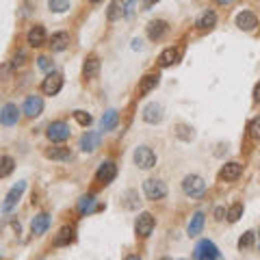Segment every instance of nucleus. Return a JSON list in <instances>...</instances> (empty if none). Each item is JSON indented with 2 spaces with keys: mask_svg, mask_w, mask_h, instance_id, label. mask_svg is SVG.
I'll use <instances>...</instances> for the list:
<instances>
[{
  "mask_svg": "<svg viewBox=\"0 0 260 260\" xmlns=\"http://www.w3.org/2000/svg\"><path fill=\"white\" fill-rule=\"evenodd\" d=\"M250 136H252L254 141H260V117L252 120V124H250Z\"/></svg>",
  "mask_w": 260,
  "mask_h": 260,
  "instance_id": "c9c22d12",
  "label": "nucleus"
},
{
  "mask_svg": "<svg viewBox=\"0 0 260 260\" xmlns=\"http://www.w3.org/2000/svg\"><path fill=\"white\" fill-rule=\"evenodd\" d=\"M37 65H39V70H42V72H46V74H50V72H52V61L48 56H39Z\"/></svg>",
  "mask_w": 260,
  "mask_h": 260,
  "instance_id": "e433bc0d",
  "label": "nucleus"
},
{
  "mask_svg": "<svg viewBox=\"0 0 260 260\" xmlns=\"http://www.w3.org/2000/svg\"><path fill=\"white\" fill-rule=\"evenodd\" d=\"M134 230H136V234L139 236H150L152 234V230H154V217L150 212H141L139 217H136V221H134Z\"/></svg>",
  "mask_w": 260,
  "mask_h": 260,
  "instance_id": "6e6552de",
  "label": "nucleus"
},
{
  "mask_svg": "<svg viewBox=\"0 0 260 260\" xmlns=\"http://www.w3.org/2000/svg\"><path fill=\"white\" fill-rule=\"evenodd\" d=\"M254 238H256V234H254L252 230H250V232H245L243 236L238 238V250H250V247L254 245Z\"/></svg>",
  "mask_w": 260,
  "mask_h": 260,
  "instance_id": "72a5a7b5",
  "label": "nucleus"
},
{
  "mask_svg": "<svg viewBox=\"0 0 260 260\" xmlns=\"http://www.w3.org/2000/svg\"><path fill=\"white\" fill-rule=\"evenodd\" d=\"M117 124H120V115H117V110L108 108L100 120V128H102V132H108V130H115Z\"/></svg>",
  "mask_w": 260,
  "mask_h": 260,
  "instance_id": "aec40b11",
  "label": "nucleus"
},
{
  "mask_svg": "<svg viewBox=\"0 0 260 260\" xmlns=\"http://www.w3.org/2000/svg\"><path fill=\"white\" fill-rule=\"evenodd\" d=\"M143 193H146V198L148 200H162L167 195V186H165V182H160V180H154V178H150L143 182Z\"/></svg>",
  "mask_w": 260,
  "mask_h": 260,
  "instance_id": "7ed1b4c3",
  "label": "nucleus"
},
{
  "mask_svg": "<svg viewBox=\"0 0 260 260\" xmlns=\"http://www.w3.org/2000/svg\"><path fill=\"white\" fill-rule=\"evenodd\" d=\"M124 13H126V2H124V0H113V2L108 4L106 18H108V22H115V20H120Z\"/></svg>",
  "mask_w": 260,
  "mask_h": 260,
  "instance_id": "b1692460",
  "label": "nucleus"
},
{
  "mask_svg": "<svg viewBox=\"0 0 260 260\" xmlns=\"http://www.w3.org/2000/svg\"><path fill=\"white\" fill-rule=\"evenodd\" d=\"M141 0H128L126 2V13H124V18H132L134 11H136V4H139Z\"/></svg>",
  "mask_w": 260,
  "mask_h": 260,
  "instance_id": "4c0bfd02",
  "label": "nucleus"
},
{
  "mask_svg": "<svg viewBox=\"0 0 260 260\" xmlns=\"http://www.w3.org/2000/svg\"><path fill=\"white\" fill-rule=\"evenodd\" d=\"M124 198H126V202H124V204H126V208H134V206H136V193H134V191H128L126 195H124Z\"/></svg>",
  "mask_w": 260,
  "mask_h": 260,
  "instance_id": "58836bf2",
  "label": "nucleus"
},
{
  "mask_svg": "<svg viewBox=\"0 0 260 260\" xmlns=\"http://www.w3.org/2000/svg\"><path fill=\"white\" fill-rule=\"evenodd\" d=\"M141 48V39H132V50H139Z\"/></svg>",
  "mask_w": 260,
  "mask_h": 260,
  "instance_id": "37998d69",
  "label": "nucleus"
},
{
  "mask_svg": "<svg viewBox=\"0 0 260 260\" xmlns=\"http://www.w3.org/2000/svg\"><path fill=\"white\" fill-rule=\"evenodd\" d=\"M98 74H100V61H98L96 56H89L82 65V76L84 78H96Z\"/></svg>",
  "mask_w": 260,
  "mask_h": 260,
  "instance_id": "a878e982",
  "label": "nucleus"
},
{
  "mask_svg": "<svg viewBox=\"0 0 260 260\" xmlns=\"http://www.w3.org/2000/svg\"><path fill=\"white\" fill-rule=\"evenodd\" d=\"M254 100H256V102L260 104V82L256 84V87H254Z\"/></svg>",
  "mask_w": 260,
  "mask_h": 260,
  "instance_id": "79ce46f5",
  "label": "nucleus"
},
{
  "mask_svg": "<svg viewBox=\"0 0 260 260\" xmlns=\"http://www.w3.org/2000/svg\"><path fill=\"white\" fill-rule=\"evenodd\" d=\"M204 224H206V214L198 210L191 217V221H188V228H186V232H188V236H198V234H202V230H204Z\"/></svg>",
  "mask_w": 260,
  "mask_h": 260,
  "instance_id": "2eb2a0df",
  "label": "nucleus"
},
{
  "mask_svg": "<svg viewBox=\"0 0 260 260\" xmlns=\"http://www.w3.org/2000/svg\"><path fill=\"white\" fill-rule=\"evenodd\" d=\"M169 26L165 20H152V22L148 24V37L152 39V42H158V39H162L167 35Z\"/></svg>",
  "mask_w": 260,
  "mask_h": 260,
  "instance_id": "f8f14e48",
  "label": "nucleus"
},
{
  "mask_svg": "<svg viewBox=\"0 0 260 260\" xmlns=\"http://www.w3.org/2000/svg\"><path fill=\"white\" fill-rule=\"evenodd\" d=\"M26 42H28V46H32V48L44 46L46 44V28L44 26H32L28 30V35H26Z\"/></svg>",
  "mask_w": 260,
  "mask_h": 260,
  "instance_id": "6ab92c4d",
  "label": "nucleus"
},
{
  "mask_svg": "<svg viewBox=\"0 0 260 260\" xmlns=\"http://www.w3.org/2000/svg\"><path fill=\"white\" fill-rule=\"evenodd\" d=\"M158 74H148V76H143V80H141V84H139V96H146V94H150L156 84H158Z\"/></svg>",
  "mask_w": 260,
  "mask_h": 260,
  "instance_id": "cd10ccee",
  "label": "nucleus"
},
{
  "mask_svg": "<svg viewBox=\"0 0 260 260\" xmlns=\"http://www.w3.org/2000/svg\"><path fill=\"white\" fill-rule=\"evenodd\" d=\"M68 46H70V32L61 30V32H54V35L50 37V48L54 52H63Z\"/></svg>",
  "mask_w": 260,
  "mask_h": 260,
  "instance_id": "412c9836",
  "label": "nucleus"
},
{
  "mask_svg": "<svg viewBox=\"0 0 260 260\" xmlns=\"http://www.w3.org/2000/svg\"><path fill=\"white\" fill-rule=\"evenodd\" d=\"M50 228V217L46 212H39L35 219H32V224H30V230L35 236H39V234H44L46 230Z\"/></svg>",
  "mask_w": 260,
  "mask_h": 260,
  "instance_id": "4be33fe9",
  "label": "nucleus"
},
{
  "mask_svg": "<svg viewBox=\"0 0 260 260\" xmlns=\"http://www.w3.org/2000/svg\"><path fill=\"white\" fill-rule=\"evenodd\" d=\"M217 2H221V4H228V2H232V0H217Z\"/></svg>",
  "mask_w": 260,
  "mask_h": 260,
  "instance_id": "c03bdc74",
  "label": "nucleus"
},
{
  "mask_svg": "<svg viewBox=\"0 0 260 260\" xmlns=\"http://www.w3.org/2000/svg\"><path fill=\"white\" fill-rule=\"evenodd\" d=\"M46 134H48V139L52 143H63V141L70 139V126L65 122H52Z\"/></svg>",
  "mask_w": 260,
  "mask_h": 260,
  "instance_id": "39448f33",
  "label": "nucleus"
},
{
  "mask_svg": "<svg viewBox=\"0 0 260 260\" xmlns=\"http://www.w3.org/2000/svg\"><path fill=\"white\" fill-rule=\"evenodd\" d=\"M102 206H96V198L94 195H84V198H80V202H78V212L80 214H91L94 210H100Z\"/></svg>",
  "mask_w": 260,
  "mask_h": 260,
  "instance_id": "393cba45",
  "label": "nucleus"
},
{
  "mask_svg": "<svg viewBox=\"0 0 260 260\" xmlns=\"http://www.w3.org/2000/svg\"><path fill=\"white\" fill-rule=\"evenodd\" d=\"M221 256L219 250H217V245L210 243V240H200L198 245H195V250H193V258H198V260H217Z\"/></svg>",
  "mask_w": 260,
  "mask_h": 260,
  "instance_id": "20e7f679",
  "label": "nucleus"
},
{
  "mask_svg": "<svg viewBox=\"0 0 260 260\" xmlns=\"http://www.w3.org/2000/svg\"><path fill=\"white\" fill-rule=\"evenodd\" d=\"M226 208H214V219H217V221H221V219H224L226 217Z\"/></svg>",
  "mask_w": 260,
  "mask_h": 260,
  "instance_id": "a19ab883",
  "label": "nucleus"
},
{
  "mask_svg": "<svg viewBox=\"0 0 260 260\" xmlns=\"http://www.w3.org/2000/svg\"><path fill=\"white\" fill-rule=\"evenodd\" d=\"M13 165H16V162H13V158L4 154L2 158H0V178H6V176L13 172Z\"/></svg>",
  "mask_w": 260,
  "mask_h": 260,
  "instance_id": "7c9ffc66",
  "label": "nucleus"
},
{
  "mask_svg": "<svg viewBox=\"0 0 260 260\" xmlns=\"http://www.w3.org/2000/svg\"><path fill=\"white\" fill-rule=\"evenodd\" d=\"M143 120L148 124H160L162 122V106L156 102H150L146 108H143Z\"/></svg>",
  "mask_w": 260,
  "mask_h": 260,
  "instance_id": "4468645a",
  "label": "nucleus"
},
{
  "mask_svg": "<svg viewBox=\"0 0 260 260\" xmlns=\"http://www.w3.org/2000/svg\"><path fill=\"white\" fill-rule=\"evenodd\" d=\"M182 191L188 198H200V195H204L206 191V182L202 176H195V174H188L184 180H182Z\"/></svg>",
  "mask_w": 260,
  "mask_h": 260,
  "instance_id": "f257e3e1",
  "label": "nucleus"
},
{
  "mask_svg": "<svg viewBox=\"0 0 260 260\" xmlns=\"http://www.w3.org/2000/svg\"><path fill=\"white\" fill-rule=\"evenodd\" d=\"M61 87H63V76L56 74V72H50L42 82V91L46 96H56L61 91Z\"/></svg>",
  "mask_w": 260,
  "mask_h": 260,
  "instance_id": "423d86ee",
  "label": "nucleus"
},
{
  "mask_svg": "<svg viewBox=\"0 0 260 260\" xmlns=\"http://www.w3.org/2000/svg\"><path fill=\"white\" fill-rule=\"evenodd\" d=\"M214 24H217V13H214V11H206L204 16L198 20V28H202V30L212 28Z\"/></svg>",
  "mask_w": 260,
  "mask_h": 260,
  "instance_id": "c85d7f7f",
  "label": "nucleus"
},
{
  "mask_svg": "<svg viewBox=\"0 0 260 260\" xmlns=\"http://www.w3.org/2000/svg\"><path fill=\"white\" fill-rule=\"evenodd\" d=\"M24 115L26 117H37V115H42V110H44V100H42V96H28L24 100Z\"/></svg>",
  "mask_w": 260,
  "mask_h": 260,
  "instance_id": "9d476101",
  "label": "nucleus"
},
{
  "mask_svg": "<svg viewBox=\"0 0 260 260\" xmlns=\"http://www.w3.org/2000/svg\"><path fill=\"white\" fill-rule=\"evenodd\" d=\"M70 243H74V228L63 226L61 230H58V234L54 236V245L56 247H65V245H70Z\"/></svg>",
  "mask_w": 260,
  "mask_h": 260,
  "instance_id": "5701e85b",
  "label": "nucleus"
},
{
  "mask_svg": "<svg viewBox=\"0 0 260 260\" xmlns=\"http://www.w3.org/2000/svg\"><path fill=\"white\" fill-rule=\"evenodd\" d=\"M89 2H94V4H98V2H102V0H89Z\"/></svg>",
  "mask_w": 260,
  "mask_h": 260,
  "instance_id": "a18cd8bd",
  "label": "nucleus"
},
{
  "mask_svg": "<svg viewBox=\"0 0 260 260\" xmlns=\"http://www.w3.org/2000/svg\"><path fill=\"white\" fill-rule=\"evenodd\" d=\"M240 172H243V167L238 165V162H228V165H224V169L219 172V180L224 182H234L240 176Z\"/></svg>",
  "mask_w": 260,
  "mask_h": 260,
  "instance_id": "dca6fc26",
  "label": "nucleus"
},
{
  "mask_svg": "<svg viewBox=\"0 0 260 260\" xmlns=\"http://www.w3.org/2000/svg\"><path fill=\"white\" fill-rule=\"evenodd\" d=\"M0 122H2V126H16L20 122V110L16 104L6 102L2 108H0Z\"/></svg>",
  "mask_w": 260,
  "mask_h": 260,
  "instance_id": "1a4fd4ad",
  "label": "nucleus"
},
{
  "mask_svg": "<svg viewBox=\"0 0 260 260\" xmlns=\"http://www.w3.org/2000/svg\"><path fill=\"white\" fill-rule=\"evenodd\" d=\"M24 188H26V182H18V184L13 186L9 193H6L4 204H2V212H4V214H9L13 208H16V204L20 202V198H22V193H24Z\"/></svg>",
  "mask_w": 260,
  "mask_h": 260,
  "instance_id": "0eeeda50",
  "label": "nucleus"
},
{
  "mask_svg": "<svg viewBox=\"0 0 260 260\" xmlns=\"http://www.w3.org/2000/svg\"><path fill=\"white\" fill-rule=\"evenodd\" d=\"M48 9L52 13H65L70 9V0H48Z\"/></svg>",
  "mask_w": 260,
  "mask_h": 260,
  "instance_id": "2f4dec72",
  "label": "nucleus"
},
{
  "mask_svg": "<svg viewBox=\"0 0 260 260\" xmlns=\"http://www.w3.org/2000/svg\"><path fill=\"white\" fill-rule=\"evenodd\" d=\"M24 58H26V52H18V54L13 56L11 65H13V68H20V65H24Z\"/></svg>",
  "mask_w": 260,
  "mask_h": 260,
  "instance_id": "ea45409f",
  "label": "nucleus"
},
{
  "mask_svg": "<svg viewBox=\"0 0 260 260\" xmlns=\"http://www.w3.org/2000/svg\"><path fill=\"white\" fill-rule=\"evenodd\" d=\"M236 26L240 30H254L258 26V18L252 11H243L236 16Z\"/></svg>",
  "mask_w": 260,
  "mask_h": 260,
  "instance_id": "f3484780",
  "label": "nucleus"
},
{
  "mask_svg": "<svg viewBox=\"0 0 260 260\" xmlns=\"http://www.w3.org/2000/svg\"><path fill=\"white\" fill-rule=\"evenodd\" d=\"M132 158H134V165L139 169H152L156 165V154L152 152V148H148V146L136 148Z\"/></svg>",
  "mask_w": 260,
  "mask_h": 260,
  "instance_id": "f03ea898",
  "label": "nucleus"
},
{
  "mask_svg": "<svg viewBox=\"0 0 260 260\" xmlns=\"http://www.w3.org/2000/svg\"><path fill=\"white\" fill-rule=\"evenodd\" d=\"M100 141H102L100 132H84L80 136V150L82 152H96L100 148Z\"/></svg>",
  "mask_w": 260,
  "mask_h": 260,
  "instance_id": "ddd939ff",
  "label": "nucleus"
},
{
  "mask_svg": "<svg viewBox=\"0 0 260 260\" xmlns=\"http://www.w3.org/2000/svg\"><path fill=\"white\" fill-rule=\"evenodd\" d=\"M115 176H117L115 162L113 160H106V162H102V165H100V169H98V174H96V178H98V182H102V184H108V182L115 180Z\"/></svg>",
  "mask_w": 260,
  "mask_h": 260,
  "instance_id": "9b49d317",
  "label": "nucleus"
},
{
  "mask_svg": "<svg viewBox=\"0 0 260 260\" xmlns=\"http://www.w3.org/2000/svg\"><path fill=\"white\" fill-rule=\"evenodd\" d=\"M176 136H178V139H182V141H191L193 136H195V132H193V128H188V126H184V124H178V126H176Z\"/></svg>",
  "mask_w": 260,
  "mask_h": 260,
  "instance_id": "c756f323",
  "label": "nucleus"
},
{
  "mask_svg": "<svg viewBox=\"0 0 260 260\" xmlns=\"http://www.w3.org/2000/svg\"><path fill=\"white\" fill-rule=\"evenodd\" d=\"M150 2H152V4H154V2H160V0H150Z\"/></svg>",
  "mask_w": 260,
  "mask_h": 260,
  "instance_id": "49530a36",
  "label": "nucleus"
},
{
  "mask_svg": "<svg viewBox=\"0 0 260 260\" xmlns=\"http://www.w3.org/2000/svg\"><path fill=\"white\" fill-rule=\"evenodd\" d=\"M180 54H182L180 48H165V50L160 52V56H158L160 68H169V65L178 63L180 61Z\"/></svg>",
  "mask_w": 260,
  "mask_h": 260,
  "instance_id": "a211bd4d",
  "label": "nucleus"
},
{
  "mask_svg": "<svg viewBox=\"0 0 260 260\" xmlns=\"http://www.w3.org/2000/svg\"><path fill=\"white\" fill-rule=\"evenodd\" d=\"M74 120H76L78 124H80V126H84V128H87L89 124L94 122V120H91V115H89V113H84V110H74Z\"/></svg>",
  "mask_w": 260,
  "mask_h": 260,
  "instance_id": "f704fd0d",
  "label": "nucleus"
},
{
  "mask_svg": "<svg viewBox=\"0 0 260 260\" xmlns=\"http://www.w3.org/2000/svg\"><path fill=\"white\" fill-rule=\"evenodd\" d=\"M46 156L52 160H70L72 158V152H70V148H48L46 150Z\"/></svg>",
  "mask_w": 260,
  "mask_h": 260,
  "instance_id": "bb28decb",
  "label": "nucleus"
},
{
  "mask_svg": "<svg viewBox=\"0 0 260 260\" xmlns=\"http://www.w3.org/2000/svg\"><path fill=\"white\" fill-rule=\"evenodd\" d=\"M240 217H243V204H232L230 210H228V221H230V224H236Z\"/></svg>",
  "mask_w": 260,
  "mask_h": 260,
  "instance_id": "473e14b6",
  "label": "nucleus"
}]
</instances>
